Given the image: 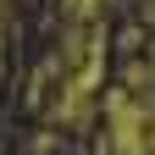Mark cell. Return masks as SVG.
I'll list each match as a JSON object with an SVG mask.
<instances>
[{"mask_svg": "<svg viewBox=\"0 0 155 155\" xmlns=\"http://www.w3.org/2000/svg\"><path fill=\"white\" fill-rule=\"evenodd\" d=\"M0 17H6V0H0Z\"/></svg>", "mask_w": 155, "mask_h": 155, "instance_id": "1", "label": "cell"}]
</instances>
